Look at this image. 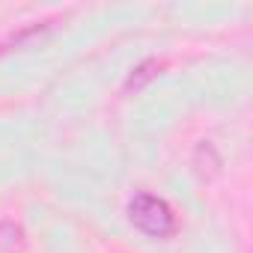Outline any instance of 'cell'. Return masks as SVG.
<instances>
[{"label":"cell","instance_id":"obj_1","mask_svg":"<svg viewBox=\"0 0 253 253\" xmlns=\"http://www.w3.org/2000/svg\"><path fill=\"white\" fill-rule=\"evenodd\" d=\"M128 220L149 238H170L176 232V211L164 197L137 191L128 200Z\"/></svg>","mask_w":253,"mask_h":253},{"label":"cell","instance_id":"obj_2","mask_svg":"<svg viewBox=\"0 0 253 253\" xmlns=\"http://www.w3.org/2000/svg\"><path fill=\"white\" fill-rule=\"evenodd\" d=\"M161 69H164V63H161V60H143V63H140V66H134V72L128 75V81H125V89H128V92H131V89H134V92H137V89H143L149 81H155V78H158V72H161Z\"/></svg>","mask_w":253,"mask_h":253},{"label":"cell","instance_id":"obj_3","mask_svg":"<svg viewBox=\"0 0 253 253\" xmlns=\"http://www.w3.org/2000/svg\"><path fill=\"white\" fill-rule=\"evenodd\" d=\"M21 244H24V232H21V226L15 220H3V223H0V247L12 250V247H21Z\"/></svg>","mask_w":253,"mask_h":253}]
</instances>
